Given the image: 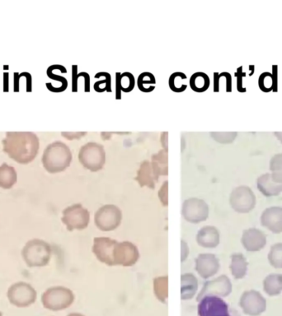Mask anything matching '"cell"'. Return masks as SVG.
Returning <instances> with one entry per match:
<instances>
[{
  "label": "cell",
  "mask_w": 282,
  "mask_h": 316,
  "mask_svg": "<svg viewBox=\"0 0 282 316\" xmlns=\"http://www.w3.org/2000/svg\"><path fill=\"white\" fill-rule=\"evenodd\" d=\"M78 66H72V92H78Z\"/></svg>",
  "instance_id": "obj_25"
},
{
  "label": "cell",
  "mask_w": 282,
  "mask_h": 316,
  "mask_svg": "<svg viewBox=\"0 0 282 316\" xmlns=\"http://www.w3.org/2000/svg\"><path fill=\"white\" fill-rule=\"evenodd\" d=\"M47 76L49 77L50 79H53V80H55L56 82H60L61 84L63 85L64 87H66L67 88L68 82H67L66 78H64L62 76H59L57 74H54L52 68H50V66L47 69Z\"/></svg>",
  "instance_id": "obj_23"
},
{
  "label": "cell",
  "mask_w": 282,
  "mask_h": 316,
  "mask_svg": "<svg viewBox=\"0 0 282 316\" xmlns=\"http://www.w3.org/2000/svg\"><path fill=\"white\" fill-rule=\"evenodd\" d=\"M8 300L17 307H28L36 300V292L31 284L18 282L13 284L8 290Z\"/></svg>",
  "instance_id": "obj_5"
},
{
  "label": "cell",
  "mask_w": 282,
  "mask_h": 316,
  "mask_svg": "<svg viewBox=\"0 0 282 316\" xmlns=\"http://www.w3.org/2000/svg\"><path fill=\"white\" fill-rule=\"evenodd\" d=\"M20 78L22 76L26 77V79H27V92H31L32 89H33V80H32V75H31L28 72H22V74H19Z\"/></svg>",
  "instance_id": "obj_26"
},
{
  "label": "cell",
  "mask_w": 282,
  "mask_h": 316,
  "mask_svg": "<svg viewBox=\"0 0 282 316\" xmlns=\"http://www.w3.org/2000/svg\"><path fill=\"white\" fill-rule=\"evenodd\" d=\"M230 205L238 213H249L256 206V197L249 187L239 186L232 192Z\"/></svg>",
  "instance_id": "obj_7"
},
{
  "label": "cell",
  "mask_w": 282,
  "mask_h": 316,
  "mask_svg": "<svg viewBox=\"0 0 282 316\" xmlns=\"http://www.w3.org/2000/svg\"><path fill=\"white\" fill-rule=\"evenodd\" d=\"M155 83H156L155 77L149 72H144L138 78V87L143 93H147L145 89V84H155Z\"/></svg>",
  "instance_id": "obj_21"
},
{
  "label": "cell",
  "mask_w": 282,
  "mask_h": 316,
  "mask_svg": "<svg viewBox=\"0 0 282 316\" xmlns=\"http://www.w3.org/2000/svg\"><path fill=\"white\" fill-rule=\"evenodd\" d=\"M2 143L3 152L20 164L32 162L40 147L38 137L33 132H7Z\"/></svg>",
  "instance_id": "obj_1"
},
{
  "label": "cell",
  "mask_w": 282,
  "mask_h": 316,
  "mask_svg": "<svg viewBox=\"0 0 282 316\" xmlns=\"http://www.w3.org/2000/svg\"><path fill=\"white\" fill-rule=\"evenodd\" d=\"M19 74L14 73V92H19Z\"/></svg>",
  "instance_id": "obj_28"
},
{
  "label": "cell",
  "mask_w": 282,
  "mask_h": 316,
  "mask_svg": "<svg viewBox=\"0 0 282 316\" xmlns=\"http://www.w3.org/2000/svg\"><path fill=\"white\" fill-rule=\"evenodd\" d=\"M17 180V174L14 166L8 164H2L0 166V187L4 190L13 188Z\"/></svg>",
  "instance_id": "obj_12"
},
{
  "label": "cell",
  "mask_w": 282,
  "mask_h": 316,
  "mask_svg": "<svg viewBox=\"0 0 282 316\" xmlns=\"http://www.w3.org/2000/svg\"><path fill=\"white\" fill-rule=\"evenodd\" d=\"M190 87L196 93H204L210 87V78L203 72H197L190 78Z\"/></svg>",
  "instance_id": "obj_15"
},
{
  "label": "cell",
  "mask_w": 282,
  "mask_h": 316,
  "mask_svg": "<svg viewBox=\"0 0 282 316\" xmlns=\"http://www.w3.org/2000/svg\"><path fill=\"white\" fill-rule=\"evenodd\" d=\"M121 73L117 72L116 74V99H121Z\"/></svg>",
  "instance_id": "obj_24"
},
{
  "label": "cell",
  "mask_w": 282,
  "mask_h": 316,
  "mask_svg": "<svg viewBox=\"0 0 282 316\" xmlns=\"http://www.w3.org/2000/svg\"><path fill=\"white\" fill-rule=\"evenodd\" d=\"M240 305L244 313L250 316H258L266 310V301L259 292L250 290L242 295Z\"/></svg>",
  "instance_id": "obj_8"
},
{
  "label": "cell",
  "mask_w": 282,
  "mask_h": 316,
  "mask_svg": "<svg viewBox=\"0 0 282 316\" xmlns=\"http://www.w3.org/2000/svg\"><path fill=\"white\" fill-rule=\"evenodd\" d=\"M275 135L279 139V140H281V142H282V132H275Z\"/></svg>",
  "instance_id": "obj_31"
},
{
  "label": "cell",
  "mask_w": 282,
  "mask_h": 316,
  "mask_svg": "<svg viewBox=\"0 0 282 316\" xmlns=\"http://www.w3.org/2000/svg\"><path fill=\"white\" fill-rule=\"evenodd\" d=\"M51 248L48 243L39 239H33L26 243L22 249V256L29 268L43 267L48 265Z\"/></svg>",
  "instance_id": "obj_3"
},
{
  "label": "cell",
  "mask_w": 282,
  "mask_h": 316,
  "mask_svg": "<svg viewBox=\"0 0 282 316\" xmlns=\"http://www.w3.org/2000/svg\"><path fill=\"white\" fill-rule=\"evenodd\" d=\"M219 74L218 73H215L214 74V91L217 93L219 92Z\"/></svg>",
  "instance_id": "obj_27"
},
{
  "label": "cell",
  "mask_w": 282,
  "mask_h": 316,
  "mask_svg": "<svg viewBox=\"0 0 282 316\" xmlns=\"http://www.w3.org/2000/svg\"><path fill=\"white\" fill-rule=\"evenodd\" d=\"M135 80L134 76L130 72L121 74V90L123 93H131L134 89Z\"/></svg>",
  "instance_id": "obj_20"
},
{
  "label": "cell",
  "mask_w": 282,
  "mask_h": 316,
  "mask_svg": "<svg viewBox=\"0 0 282 316\" xmlns=\"http://www.w3.org/2000/svg\"><path fill=\"white\" fill-rule=\"evenodd\" d=\"M0 316H3V314H2V312H0Z\"/></svg>",
  "instance_id": "obj_32"
},
{
  "label": "cell",
  "mask_w": 282,
  "mask_h": 316,
  "mask_svg": "<svg viewBox=\"0 0 282 316\" xmlns=\"http://www.w3.org/2000/svg\"><path fill=\"white\" fill-rule=\"evenodd\" d=\"M261 223L275 234L282 232V207L266 208L261 217Z\"/></svg>",
  "instance_id": "obj_10"
},
{
  "label": "cell",
  "mask_w": 282,
  "mask_h": 316,
  "mask_svg": "<svg viewBox=\"0 0 282 316\" xmlns=\"http://www.w3.org/2000/svg\"><path fill=\"white\" fill-rule=\"evenodd\" d=\"M8 76L9 74L7 72L3 74V91L8 92Z\"/></svg>",
  "instance_id": "obj_30"
},
{
  "label": "cell",
  "mask_w": 282,
  "mask_h": 316,
  "mask_svg": "<svg viewBox=\"0 0 282 316\" xmlns=\"http://www.w3.org/2000/svg\"><path fill=\"white\" fill-rule=\"evenodd\" d=\"M95 79H99L100 77H104L103 80H99L94 83V90L98 93H103L107 91V93H112V77L109 73L107 72H99L95 75Z\"/></svg>",
  "instance_id": "obj_18"
},
{
  "label": "cell",
  "mask_w": 282,
  "mask_h": 316,
  "mask_svg": "<svg viewBox=\"0 0 282 316\" xmlns=\"http://www.w3.org/2000/svg\"><path fill=\"white\" fill-rule=\"evenodd\" d=\"M71 294L68 289L64 287H52L47 289L41 297L45 308L51 311H59L67 307L70 304Z\"/></svg>",
  "instance_id": "obj_6"
},
{
  "label": "cell",
  "mask_w": 282,
  "mask_h": 316,
  "mask_svg": "<svg viewBox=\"0 0 282 316\" xmlns=\"http://www.w3.org/2000/svg\"><path fill=\"white\" fill-rule=\"evenodd\" d=\"M187 79L186 74L182 72H176L171 74L168 80V85L171 88V90L174 93H182L186 90L187 85L182 84L181 80H185Z\"/></svg>",
  "instance_id": "obj_17"
},
{
  "label": "cell",
  "mask_w": 282,
  "mask_h": 316,
  "mask_svg": "<svg viewBox=\"0 0 282 316\" xmlns=\"http://www.w3.org/2000/svg\"><path fill=\"white\" fill-rule=\"evenodd\" d=\"M268 261L272 267L282 269V243L271 246L268 253Z\"/></svg>",
  "instance_id": "obj_19"
},
{
  "label": "cell",
  "mask_w": 282,
  "mask_h": 316,
  "mask_svg": "<svg viewBox=\"0 0 282 316\" xmlns=\"http://www.w3.org/2000/svg\"><path fill=\"white\" fill-rule=\"evenodd\" d=\"M271 177L275 182L282 184V153L275 155L270 161Z\"/></svg>",
  "instance_id": "obj_16"
},
{
  "label": "cell",
  "mask_w": 282,
  "mask_h": 316,
  "mask_svg": "<svg viewBox=\"0 0 282 316\" xmlns=\"http://www.w3.org/2000/svg\"><path fill=\"white\" fill-rule=\"evenodd\" d=\"M198 309L200 316H240L238 311L217 296L204 297Z\"/></svg>",
  "instance_id": "obj_4"
},
{
  "label": "cell",
  "mask_w": 282,
  "mask_h": 316,
  "mask_svg": "<svg viewBox=\"0 0 282 316\" xmlns=\"http://www.w3.org/2000/svg\"><path fill=\"white\" fill-rule=\"evenodd\" d=\"M248 262L242 253H235L232 256V264L230 266L232 274L236 279L244 278L248 271Z\"/></svg>",
  "instance_id": "obj_14"
},
{
  "label": "cell",
  "mask_w": 282,
  "mask_h": 316,
  "mask_svg": "<svg viewBox=\"0 0 282 316\" xmlns=\"http://www.w3.org/2000/svg\"><path fill=\"white\" fill-rule=\"evenodd\" d=\"M220 75H221V76L226 77V82H227L226 90H227V92H230V91H231V76H230V74H228L226 72L222 73Z\"/></svg>",
  "instance_id": "obj_29"
},
{
  "label": "cell",
  "mask_w": 282,
  "mask_h": 316,
  "mask_svg": "<svg viewBox=\"0 0 282 316\" xmlns=\"http://www.w3.org/2000/svg\"><path fill=\"white\" fill-rule=\"evenodd\" d=\"M71 152L64 142L56 141L47 146L42 156V164L50 173H57L67 168L71 161Z\"/></svg>",
  "instance_id": "obj_2"
},
{
  "label": "cell",
  "mask_w": 282,
  "mask_h": 316,
  "mask_svg": "<svg viewBox=\"0 0 282 316\" xmlns=\"http://www.w3.org/2000/svg\"><path fill=\"white\" fill-rule=\"evenodd\" d=\"M211 136L219 142H231L237 136L236 132H225V133H211Z\"/></svg>",
  "instance_id": "obj_22"
},
{
  "label": "cell",
  "mask_w": 282,
  "mask_h": 316,
  "mask_svg": "<svg viewBox=\"0 0 282 316\" xmlns=\"http://www.w3.org/2000/svg\"><path fill=\"white\" fill-rule=\"evenodd\" d=\"M242 244L246 251L250 252L261 251L266 245V235L256 228L246 230L242 237Z\"/></svg>",
  "instance_id": "obj_9"
},
{
  "label": "cell",
  "mask_w": 282,
  "mask_h": 316,
  "mask_svg": "<svg viewBox=\"0 0 282 316\" xmlns=\"http://www.w3.org/2000/svg\"><path fill=\"white\" fill-rule=\"evenodd\" d=\"M263 289L266 294L274 297L282 292V274H270L263 281Z\"/></svg>",
  "instance_id": "obj_13"
},
{
  "label": "cell",
  "mask_w": 282,
  "mask_h": 316,
  "mask_svg": "<svg viewBox=\"0 0 282 316\" xmlns=\"http://www.w3.org/2000/svg\"><path fill=\"white\" fill-rule=\"evenodd\" d=\"M257 185L258 190L264 196H277L282 192V184L275 182L272 180L271 174L269 173L259 176L257 180Z\"/></svg>",
  "instance_id": "obj_11"
}]
</instances>
